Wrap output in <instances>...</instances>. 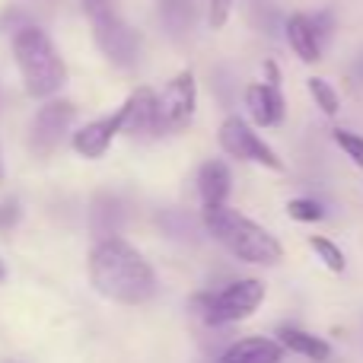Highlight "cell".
I'll return each mask as SVG.
<instances>
[{
    "mask_svg": "<svg viewBox=\"0 0 363 363\" xmlns=\"http://www.w3.org/2000/svg\"><path fill=\"white\" fill-rule=\"evenodd\" d=\"M245 106H249V115L258 128H277L287 115L284 93L274 83H249L245 86Z\"/></svg>",
    "mask_w": 363,
    "mask_h": 363,
    "instance_id": "11",
    "label": "cell"
},
{
    "mask_svg": "<svg viewBox=\"0 0 363 363\" xmlns=\"http://www.w3.org/2000/svg\"><path fill=\"white\" fill-rule=\"evenodd\" d=\"M160 13L169 32H185L194 19V4L191 0H160Z\"/></svg>",
    "mask_w": 363,
    "mask_h": 363,
    "instance_id": "17",
    "label": "cell"
},
{
    "mask_svg": "<svg viewBox=\"0 0 363 363\" xmlns=\"http://www.w3.org/2000/svg\"><path fill=\"white\" fill-rule=\"evenodd\" d=\"M226 19H230V0H211V6H207V23H211L213 29H223Z\"/></svg>",
    "mask_w": 363,
    "mask_h": 363,
    "instance_id": "22",
    "label": "cell"
},
{
    "mask_svg": "<svg viewBox=\"0 0 363 363\" xmlns=\"http://www.w3.org/2000/svg\"><path fill=\"white\" fill-rule=\"evenodd\" d=\"M4 277H6V264L0 262V281H4Z\"/></svg>",
    "mask_w": 363,
    "mask_h": 363,
    "instance_id": "26",
    "label": "cell"
},
{
    "mask_svg": "<svg viewBox=\"0 0 363 363\" xmlns=\"http://www.w3.org/2000/svg\"><path fill=\"white\" fill-rule=\"evenodd\" d=\"M6 363H10V360H6Z\"/></svg>",
    "mask_w": 363,
    "mask_h": 363,
    "instance_id": "28",
    "label": "cell"
},
{
    "mask_svg": "<svg viewBox=\"0 0 363 363\" xmlns=\"http://www.w3.org/2000/svg\"><path fill=\"white\" fill-rule=\"evenodd\" d=\"M93 38L115 67H134L138 64V32L115 13L93 19Z\"/></svg>",
    "mask_w": 363,
    "mask_h": 363,
    "instance_id": "8",
    "label": "cell"
},
{
    "mask_svg": "<svg viewBox=\"0 0 363 363\" xmlns=\"http://www.w3.org/2000/svg\"><path fill=\"white\" fill-rule=\"evenodd\" d=\"M204 226L217 242H223L239 262L249 264H277L284 258V245L268 233L262 223L249 220L245 213L233 211V207H207Z\"/></svg>",
    "mask_w": 363,
    "mask_h": 363,
    "instance_id": "2",
    "label": "cell"
},
{
    "mask_svg": "<svg viewBox=\"0 0 363 363\" xmlns=\"http://www.w3.org/2000/svg\"><path fill=\"white\" fill-rule=\"evenodd\" d=\"M332 138H335V144H338V150L345 153L357 169H363V134L347 131V128H335Z\"/></svg>",
    "mask_w": 363,
    "mask_h": 363,
    "instance_id": "20",
    "label": "cell"
},
{
    "mask_svg": "<svg viewBox=\"0 0 363 363\" xmlns=\"http://www.w3.org/2000/svg\"><path fill=\"white\" fill-rule=\"evenodd\" d=\"M89 281L102 296L125 306L147 303L157 294V274L131 242L106 236L89 252Z\"/></svg>",
    "mask_w": 363,
    "mask_h": 363,
    "instance_id": "1",
    "label": "cell"
},
{
    "mask_svg": "<svg viewBox=\"0 0 363 363\" xmlns=\"http://www.w3.org/2000/svg\"><path fill=\"white\" fill-rule=\"evenodd\" d=\"M74 118H77V108L70 106V102H64V99L45 102L35 112V118H32L29 150L35 153V157H51V153L64 144V138L70 134Z\"/></svg>",
    "mask_w": 363,
    "mask_h": 363,
    "instance_id": "5",
    "label": "cell"
},
{
    "mask_svg": "<svg viewBox=\"0 0 363 363\" xmlns=\"http://www.w3.org/2000/svg\"><path fill=\"white\" fill-rule=\"evenodd\" d=\"M121 217H125V211H121V201H115V198H99V201H96L93 226L99 233H115L121 226Z\"/></svg>",
    "mask_w": 363,
    "mask_h": 363,
    "instance_id": "19",
    "label": "cell"
},
{
    "mask_svg": "<svg viewBox=\"0 0 363 363\" xmlns=\"http://www.w3.org/2000/svg\"><path fill=\"white\" fill-rule=\"evenodd\" d=\"M217 140H220V147H223V153H230V157H236V160H245V163L264 166V169H274V172L284 169L281 157H277L242 118H226L223 125H220Z\"/></svg>",
    "mask_w": 363,
    "mask_h": 363,
    "instance_id": "6",
    "label": "cell"
},
{
    "mask_svg": "<svg viewBox=\"0 0 363 363\" xmlns=\"http://www.w3.org/2000/svg\"><path fill=\"white\" fill-rule=\"evenodd\" d=\"M328 26H332V19H328L325 13H319V16L294 13V16L287 19V26H284L287 45L294 48V55L300 57V61H306V64L322 61V45H325L328 32H332Z\"/></svg>",
    "mask_w": 363,
    "mask_h": 363,
    "instance_id": "9",
    "label": "cell"
},
{
    "mask_svg": "<svg viewBox=\"0 0 363 363\" xmlns=\"http://www.w3.org/2000/svg\"><path fill=\"white\" fill-rule=\"evenodd\" d=\"M264 83H274V86H281V67H277L274 61H264Z\"/></svg>",
    "mask_w": 363,
    "mask_h": 363,
    "instance_id": "25",
    "label": "cell"
},
{
    "mask_svg": "<svg viewBox=\"0 0 363 363\" xmlns=\"http://www.w3.org/2000/svg\"><path fill=\"white\" fill-rule=\"evenodd\" d=\"M309 96H313V102L319 106V112L328 115V118H335V115L341 112L338 89H335L328 80H322V77H309Z\"/></svg>",
    "mask_w": 363,
    "mask_h": 363,
    "instance_id": "16",
    "label": "cell"
},
{
    "mask_svg": "<svg viewBox=\"0 0 363 363\" xmlns=\"http://www.w3.org/2000/svg\"><path fill=\"white\" fill-rule=\"evenodd\" d=\"M284 345L277 338H239L223 351L220 363H281Z\"/></svg>",
    "mask_w": 363,
    "mask_h": 363,
    "instance_id": "13",
    "label": "cell"
},
{
    "mask_svg": "<svg viewBox=\"0 0 363 363\" xmlns=\"http://www.w3.org/2000/svg\"><path fill=\"white\" fill-rule=\"evenodd\" d=\"M157 102L160 93H153L150 86H138L131 96L125 99V106L118 108V125L121 134H147L157 131Z\"/></svg>",
    "mask_w": 363,
    "mask_h": 363,
    "instance_id": "10",
    "label": "cell"
},
{
    "mask_svg": "<svg viewBox=\"0 0 363 363\" xmlns=\"http://www.w3.org/2000/svg\"><path fill=\"white\" fill-rule=\"evenodd\" d=\"M230 169L223 166V160H207L198 172V194H201V204L207 207H223L226 198H230Z\"/></svg>",
    "mask_w": 363,
    "mask_h": 363,
    "instance_id": "14",
    "label": "cell"
},
{
    "mask_svg": "<svg viewBox=\"0 0 363 363\" xmlns=\"http://www.w3.org/2000/svg\"><path fill=\"white\" fill-rule=\"evenodd\" d=\"M277 341L284 345V351L300 354V357H306V360H313V363H325L328 357H332V345H328L325 338H319V335H309V332H303V328H294V325L277 328Z\"/></svg>",
    "mask_w": 363,
    "mask_h": 363,
    "instance_id": "15",
    "label": "cell"
},
{
    "mask_svg": "<svg viewBox=\"0 0 363 363\" xmlns=\"http://www.w3.org/2000/svg\"><path fill=\"white\" fill-rule=\"evenodd\" d=\"M13 57L23 74L26 93L35 99H48L67 80V67H64L61 55H57L55 42L45 35L38 26H23L13 35Z\"/></svg>",
    "mask_w": 363,
    "mask_h": 363,
    "instance_id": "3",
    "label": "cell"
},
{
    "mask_svg": "<svg viewBox=\"0 0 363 363\" xmlns=\"http://www.w3.org/2000/svg\"><path fill=\"white\" fill-rule=\"evenodd\" d=\"M309 249L319 255V262L325 264L328 271H335V274H341V271L347 268V258L345 252H341L338 242H332L328 236H309Z\"/></svg>",
    "mask_w": 363,
    "mask_h": 363,
    "instance_id": "18",
    "label": "cell"
},
{
    "mask_svg": "<svg viewBox=\"0 0 363 363\" xmlns=\"http://www.w3.org/2000/svg\"><path fill=\"white\" fill-rule=\"evenodd\" d=\"M264 303V284L255 277H242V281H233L230 287L217 290V294L198 296L194 306H201L211 325H230V322H242L249 315L258 313V306Z\"/></svg>",
    "mask_w": 363,
    "mask_h": 363,
    "instance_id": "4",
    "label": "cell"
},
{
    "mask_svg": "<svg viewBox=\"0 0 363 363\" xmlns=\"http://www.w3.org/2000/svg\"><path fill=\"white\" fill-rule=\"evenodd\" d=\"M287 213L296 220V223H319V220L325 217V207H322L315 198H294L287 204Z\"/></svg>",
    "mask_w": 363,
    "mask_h": 363,
    "instance_id": "21",
    "label": "cell"
},
{
    "mask_svg": "<svg viewBox=\"0 0 363 363\" xmlns=\"http://www.w3.org/2000/svg\"><path fill=\"white\" fill-rule=\"evenodd\" d=\"M0 172H4V169H0Z\"/></svg>",
    "mask_w": 363,
    "mask_h": 363,
    "instance_id": "27",
    "label": "cell"
},
{
    "mask_svg": "<svg viewBox=\"0 0 363 363\" xmlns=\"http://www.w3.org/2000/svg\"><path fill=\"white\" fill-rule=\"evenodd\" d=\"M16 220H19V204L16 201H4L0 204V230H10Z\"/></svg>",
    "mask_w": 363,
    "mask_h": 363,
    "instance_id": "24",
    "label": "cell"
},
{
    "mask_svg": "<svg viewBox=\"0 0 363 363\" xmlns=\"http://www.w3.org/2000/svg\"><path fill=\"white\" fill-rule=\"evenodd\" d=\"M121 134V125H118V115H106V118H96V121H89V125H83L80 131L74 134V150L80 153V157H86V160H99L102 153L112 147V140Z\"/></svg>",
    "mask_w": 363,
    "mask_h": 363,
    "instance_id": "12",
    "label": "cell"
},
{
    "mask_svg": "<svg viewBox=\"0 0 363 363\" xmlns=\"http://www.w3.org/2000/svg\"><path fill=\"white\" fill-rule=\"evenodd\" d=\"M83 10H86L89 19L108 16V13H115V0H83Z\"/></svg>",
    "mask_w": 363,
    "mask_h": 363,
    "instance_id": "23",
    "label": "cell"
},
{
    "mask_svg": "<svg viewBox=\"0 0 363 363\" xmlns=\"http://www.w3.org/2000/svg\"><path fill=\"white\" fill-rule=\"evenodd\" d=\"M194 115V77L182 70L163 86L157 102V131H182Z\"/></svg>",
    "mask_w": 363,
    "mask_h": 363,
    "instance_id": "7",
    "label": "cell"
}]
</instances>
